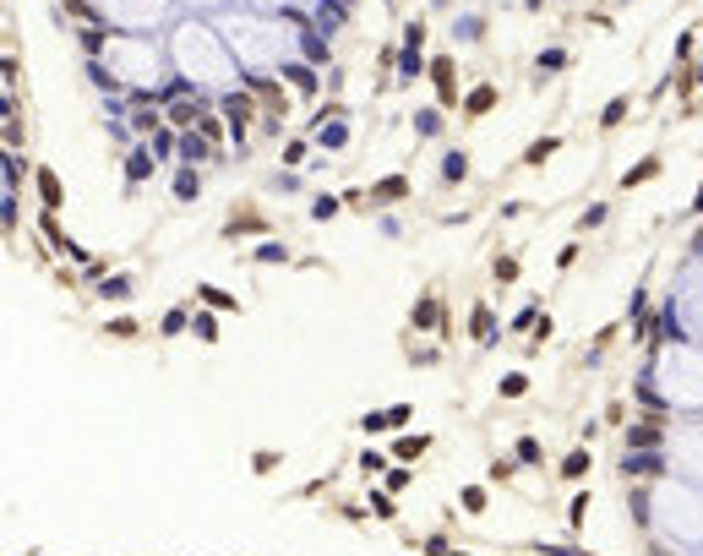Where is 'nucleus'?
<instances>
[{
	"mask_svg": "<svg viewBox=\"0 0 703 556\" xmlns=\"http://www.w3.org/2000/svg\"><path fill=\"white\" fill-rule=\"evenodd\" d=\"M431 77H436V93L453 104V66H447V61H436V66H431Z\"/></svg>",
	"mask_w": 703,
	"mask_h": 556,
	"instance_id": "1",
	"label": "nucleus"
},
{
	"mask_svg": "<svg viewBox=\"0 0 703 556\" xmlns=\"http://www.w3.org/2000/svg\"><path fill=\"white\" fill-rule=\"evenodd\" d=\"M393 453L404 458V464H409L414 453H425V436H398V442H393Z\"/></svg>",
	"mask_w": 703,
	"mask_h": 556,
	"instance_id": "2",
	"label": "nucleus"
},
{
	"mask_svg": "<svg viewBox=\"0 0 703 556\" xmlns=\"http://www.w3.org/2000/svg\"><path fill=\"white\" fill-rule=\"evenodd\" d=\"M491 104H497V87H475V93H469V115H485Z\"/></svg>",
	"mask_w": 703,
	"mask_h": 556,
	"instance_id": "3",
	"label": "nucleus"
},
{
	"mask_svg": "<svg viewBox=\"0 0 703 556\" xmlns=\"http://www.w3.org/2000/svg\"><path fill=\"white\" fill-rule=\"evenodd\" d=\"M39 191H44V202H49V207H55V202L66 197V191H61V180H55L49 169H39Z\"/></svg>",
	"mask_w": 703,
	"mask_h": 556,
	"instance_id": "4",
	"label": "nucleus"
},
{
	"mask_svg": "<svg viewBox=\"0 0 703 556\" xmlns=\"http://www.w3.org/2000/svg\"><path fill=\"white\" fill-rule=\"evenodd\" d=\"M224 104H229V125H240V121L251 115V99H246V93H229Z\"/></svg>",
	"mask_w": 703,
	"mask_h": 556,
	"instance_id": "5",
	"label": "nucleus"
},
{
	"mask_svg": "<svg viewBox=\"0 0 703 556\" xmlns=\"http://www.w3.org/2000/svg\"><path fill=\"white\" fill-rule=\"evenodd\" d=\"M404 191H409V185H404V180L393 175V180H382V185H376V202H398Z\"/></svg>",
	"mask_w": 703,
	"mask_h": 556,
	"instance_id": "6",
	"label": "nucleus"
},
{
	"mask_svg": "<svg viewBox=\"0 0 703 556\" xmlns=\"http://www.w3.org/2000/svg\"><path fill=\"white\" fill-rule=\"evenodd\" d=\"M197 115H202V99H180V104H175V125L197 121Z\"/></svg>",
	"mask_w": 703,
	"mask_h": 556,
	"instance_id": "7",
	"label": "nucleus"
},
{
	"mask_svg": "<svg viewBox=\"0 0 703 556\" xmlns=\"http://www.w3.org/2000/svg\"><path fill=\"white\" fill-rule=\"evenodd\" d=\"M175 197H180V202H191V197H197V175H191V169L175 180Z\"/></svg>",
	"mask_w": 703,
	"mask_h": 556,
	"instance_id": "8",
	"label": "nucleus"
},
{
	"mask_svg": "<svg viewBox=\"0 0 703 556\" xmlns=\"http://www.w3.org/2000/svg\"><path fill=\"white\" fill-rule=\"evenodd\" d=\"M436 322V300H420V311H414V328H431Z\"/></svg>",
	"mask_w": 703,
	"mask_h": 556,
	"instance_id": "9",
	"label": "nucleus"
},
{
	"mask_svg": "<svg viewBox=\"0 0 703 556\" xmlns=\"http://www.w3.org/2000/svg\"><path fill=\"white\" fill-rule=\"evenodd\" d=\"M551 147H556V142H551V137H540V142L529 147V153H523V159H529V164H540V159H551Z\"/></svg>",
	"mask_w": 703,
	"mask_h": 556,
	"instance_id": "10",
	"label": "nucleus"
},
{
	"mask_svg": "<svg viewBox=\"0 0 703 556\" xmlns=\"http://www.w3.org/2000/svg\"><path fill=\"white\" fill-rule=\"evenodd\" d=\"M649 175H660V164H654V159H649V164H638V169H633V175H627V185H643V180H649Z\"/></svg>",
	"mask_w": 703,
	"mask_h": 556,
	"instance_id": "11",
	"label": "nucleus"
},
{
	"mask_svg": "<svg viewBox=\"0 0 703 556\" xmlns=\"http://www.w3.org/2000/svg\"><path fill=\"white\" fill-rule=\"evenodd\" d=\"M464 507H469V513H480V507H485V491H480V486H469V491H464Z\"/></svg>",
	"mask_w": 703,
	"mask_h": 556,
	"instance_id": "12",
	"label": "nucleus"
},
{
	"mask_svg": "<svg viewBox=\"0 0 703 556\" xmlns=\"http://www.w3.org/2000/svg\"><path fill=\"white\" fill-rule=\"evenodd\" d=\"M180 153H186V159H202L207 142H202V137H186V142H180Z\"/></svg>",
	"mask_w": 703,
	"mask_h": 556,
	"instance_id": "13",
	"label": "nucleus"
},
{
	"mask_svg": "<svg viewBox=\"0 0 703 556\" xmlns=\"http://www.w3.org/2000/svg\"><path fill=\"white\" fill-rule=\"evenodd\" d=\"M518 458H523V464H535V458H540V442H529V436H523V442H518Z\"/></svg>",
	"mask_w": 703,
	"mask_h": 556,
	"instance_id": "14",
	"label": "nucleus"
},
{
	"mask_svg": "<svg viewBox=\"0 0 703 556\" xmlns=\"http://www.w3.org/2000/svg\"><path fill=\"white\" fill-rule=\"evenodd\" d=\"M497 278H502V284H507V278H518V262H513V257H502V262H497Z\"/></svg>",
	"mask_w": 703,
	"mask_h": 556,
	"instance_id": "15",
	"label": "nucleus"
},
{
	"mask_svg": "<svg viewBox=\"0 0 703 556\" xmlns=\"http://www.w3.org/2000/svg\"><path fill=\"white\" fill-rule=\"evenodd\" d=\"M561 469H567V474H583V469H589V453H573L567 464H561Z\"/></svg>",
	"mask_w": 703,
	"mask_h": 556,
	"instance_id": "16",
	"label": "nucleus"
}]
</instances>
